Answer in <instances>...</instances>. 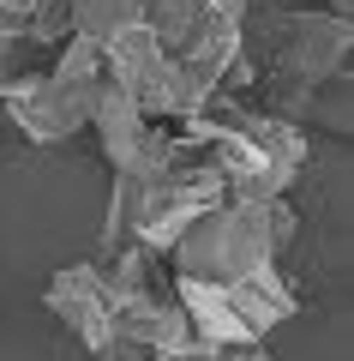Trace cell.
Masks as SVG:
<instances>
[{"label": "cell", "mask_w": 354, "mask_h": 361, "mask_svg": "<svg viewBox=\"0 0 354 361\" xmlns=\"http://www.w3.org/2000/svg\"><path fill=\"white\" fill-rule=\"evenodd\" d=\"M289 241H294L289 199L222 193L168 241V265H175V277H192V283H241V277L270 271Z\"/></svg>", "instance_id": "1"}, {"label": "cell", "mask_w": 354, "mask_h": 361, "mask_svg": "<svg viewBox=\"0 0 354 361\" xmlns=\"http://www.w3.org/2000/svg\"><path fill=\"white\" fill-rule=\"evenodd\" d=\"M348 61V18L342 13H289L282 25V73L289 85H330Z\"/></svg>", "instance_id": "4"}, {"label": "cell", "mask_w": 354, "mask_h": 361, "mask_svg": "<svg viewBox=\"0 0 354 361\" xmlns=\"http://www.w3.org/2000/svg\"><path fill=\"white\" fill-rule=\"evenodd\" d=\"M61 18L72 37H90V42H108L120 30L144 25V0H61Z\"/></svg>", "instance_id": "5"}, {"label": "cell", "mask_w": 354, "mask_h": 361, "mask_svg": "<svg viewBox=\"0 0 354 361\" xmlns=\"http://www.w3.org/2000/svg\"><path fill=\"white\" fill-rule=\"evenodd\" d=\"M102 85V42L72 37L66 30L49 66H37L30 78H18L6 97V115L18 121V133L37 145H61L90 121V90Z\"/></svg>", "instance_id": "2"}, {"label": "cell", "mask_w": 354, "mask_h": 361, "mask_svg": "<svg viewBox=\"0 0 354 361\" xmlns=\"http://www.w3.org/2000/svg\"><path fill=\"white\" fill-rule=\"evenodd\" d=\"M330 6H336V13H342V18H348V6H354V0H330Z\"/></svg>", "instance_id": "6"}, {"label": "cell", "mask_w": 354, "mask_h": 361, "mask_svg": "<svg viewBox=\"0 0 354 361\" xmlns=\"http://www.w3.org/2000/svg\"><path fill=\"white\" fill-rule=\"evenodd\" d=\"M49 307L96 361H144V349L120 325V307H114V289L102 277V265H66L49 283Z\"/></svg>", "instance_id": "3"}]
</instances>
